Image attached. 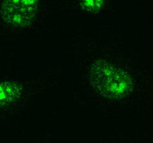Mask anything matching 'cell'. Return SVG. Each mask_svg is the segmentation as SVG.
<instances>
[{"label":"cell","mask_w":153,"mask_h":143,"mask_svg":"<svg viewBox=\"0 0 153 143\" xmlns=\"http://www.w3.org/2000/svg\"><path fill=\"white\" fill-rule=\"evenodd\" d=\"M91 81L101 95L112 99L123 98L132 89L131 77L118 66L104 60L93 64Z\"/></svg>","instance_id":"obj_1"},{"label":"cell","mask_w":153,"mask_h":143,"mask_svg":"<svg viewBox=\"0 0 153 143\" xmlns=\"http://www.w3.org/2000/svg\"><path fill=\"white\" fill-rule=\"evenodd\" d=\"M37 0H4L1 15L6 22L16 27L28 26L34 18Z\"/></svg>","instance_id":"obj_2"},{"label":"cell","mask_w":153,"mask_h":143,"mask_svg":"<svg viewBox=\"0 0 153 143\" xmlns=\"http://www.w3.org/2000/svg\"><path fill=\"white\" fill-rule=\"evenodd\" d=\"M21 92V86L16 82L0 83V107L9 105L20 95Z\"/></svg>","instance_id":"obj_3"},{"label":"cell","mask_w":153,"mask_h":143,"mask_svg":"<svg viewBox=\"0 0 153 143\" xmlns=\"http://www.w3.org/2000/svg\"><path fill=\"white\" fill-rule=\"evenodd\" d=\"M102 0H84V6L89 9V10L93 11L96 8H99L102 4Z\"/></svg>","instance_id":"obj_4"}]
</instances>
